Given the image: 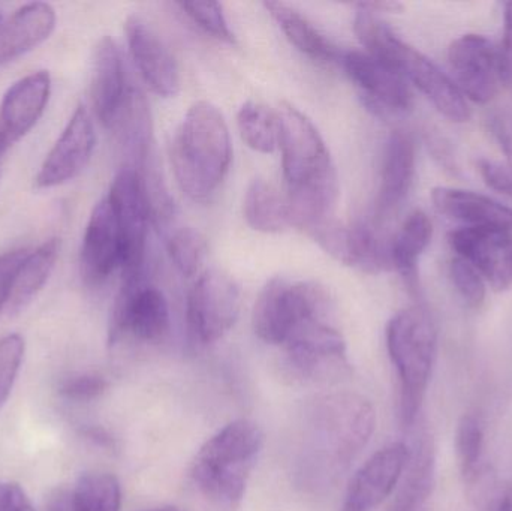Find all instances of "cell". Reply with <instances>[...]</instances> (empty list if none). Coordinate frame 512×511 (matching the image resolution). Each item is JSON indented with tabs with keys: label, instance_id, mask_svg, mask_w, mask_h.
Listing matches in <instances>:
<instances>
[{
	"label": "cell",
	"instance_id": "cell-1",
	"mask_svg": "<svg viewBox=\"0 0 512 511\" xmlns=\"http://www.w3.org/2000/svg\"><path fill=\"white\" fill-rule=\"evenodd\" d=\"M276 114L292 227L309 231L334 218L339 198L336 167L324 138L306 114L288 102H280Z\"/></svg>",
	"mask_w": 512,
	"mask_h": 511
},
{
	"label": "cell",
	"instance_id": "cell-2",
	"mask_svg": "<svg viewBox=\"0 0 512 511\" xmlns=\"http://www.w3.org/2000/svg\"><path fill=\"white\" fill-rule=\"evenodd\" d=\"M375 426L373 405L355 393L310 402L301 425V476L310 486L330 485L369 444Z\"/></svg>",
	"mask_w": 512,
	"mask_h": 511
},
{
	"label": "cell",
	"instance_id": "cell-3",
	"mask_svg": "<svg viewBox=\"0 0 512 511\" xmlns=\"http://www.w3.org/2000/svg\"><path fill=\"white\" fill-rule=\"evenodd\" d=\"M231 159L233 144L224 114L207 101L192 105L171 147V162L182 191L192 200H206L224 182Z\"/></svg>",
	"mask_w": 512,
	"mask_h": 511
},
{
	"label": "cell",
	"instance_id": "cell-4",
	"mask_svg": "<svg viewBox=\"0 0 512 511\" xmlns=\"http://www.w3.org/2000/svg\"><path fill=\"white\" fill-rule=\"evenodd\" d=\"M264 446V432L248 419L234 420L206 441L192 462L198 491L222 511L242 504Z\"/></svg>",
	"mask_w": 512,
	"mask_h": 511
},
{
	"label": "cell",
	"instance_id": "cell-5",
	"mask_svg": "<svg viewBox=\"0 0 512 511\" xmlns=\"http://www.w3.org/2000/svg\"><path fill=\"white\" fill-rule=\"evenodd\" d=\"M354 32L367 53L387 63L406 81L414 84L442 116L451 122H468L471 110L453 78L448 77L426 54L406 44L378 15L358 9L354 17Z\"/></svg>",
	"mask_w": 512,
	"mask_h": 511
},
{
	"label": "cell",
	"instance_id": "cell-6",
	"mask_svg": "<svg viewBox=\"0 0 512 511\" xmlns=\"http://www.w3.org/2000/svg\"><path fill=\"white\" fill-rule=\"evenodd\" d=\"M387 348L400 383V419L412 425L420 413L438 351V333L421 308L397 312L387 326Z\"/></svg>",
	"mask_w": 512,
	"mask_h": 511
},
{
	"label": "cell",
	"instance_id": "cell-7",
	"mask_svg": "<svg viewBox=\"0 0 512 511\" xmlns=\"http://www.w3.org/2000/svg\"><path fill=\"white\" fill-rule=\"evenodd\" d=\"M328 308L330 299L321 285L273 278L256 299L252 323L261 341L285 345L301 327L325 320Z\"/></svg>",
	"mask_w": 512,
	"mask_h": 511
},
{
	"label": "cell",
	"instance_id": "cell-8",
	"mask_svg": "<svg viewBox=\"0 0 512 511\" xmlns=\"http://www.w3.org/2000/svg\"><path fill=\"white\" fill-rule=\"evenodd\" d=\"M242 291L236 279L224 270L201 273L188 296V326L200 345L224 338L239 320Z\"/></svg>",
	"mask_w": 512,
	"mask_h": 511
},
{
	"label": "cell",
	"instance_id": "cell-9",
	"mask_svg": "<svg viewBox=\"0 0 512 511\" xmlns=\"http://www.w3.org/2000/svg\"><path fill=\"white\" fill-rule=\"evenodd\" d=\"M107 200L110 201L122 237L123 258L120 272L123 282L140 281L143 279L147 233L152 221L143 183L135 168L128 165L116 174Z\"/></svg>",
	"mask_w": 512,
	"mask_h": 511
},
{
	"label": "cell",
	"instance_id": "cell-10",
	"mask_svg": "<svg viewBox=\"0 0 512 511\" xmlns=\"http://www.w3.org/2000/svg\"><path fill=\"white\" fill-rule=\"evenodd\" d=\"M170 327V306L159 288L146 284L143 279L123 282L111 315L110 345L125 339L141 344H159L167 338Z\"/></svg>",
	"mask_w": 512,
	"mask_h": 511
},
{
	"label": "cell",
	"instance_id": "cell-11",
	"mask_svg": "<svg viewBox=\"0 0 512 511\" xmlns=\"http://www.w3.org/2000/svg\"><path fill=\"white\" fill-rule=\"evenodd\" d=\"M292 374L312 383H330L351 372L345 339L325 320L301 327L283 345Z\"/></svg>",
	"mask_w": 512,
	"mask_h": 511
},
{
	"label": "cell",
	"instance_id": "cell-12",
	"mask_svg": "<svg viewBox=\"0 0 512 511\" xmlns=\"http://www.w3.org/2000/svg\"><path fill=\"white\" fill-rule=\"evenodd\" d=\"M448 63L454 75V83L465 98L487 104L498 93V48L486 36L468 33L451 42Z\"/></svg>",
	"mask_w": 512,
	"mask_h": 511
},
{
	"label": "cell",
	"instance_id": "cell-13",
	"mask_svg": "<svg viewBox=\"0 0 512 511\" xmlns=\"http://www.w3.org/2000/svg\"><path fill=\"white\" fill-rule=\"evenodd\" d=\"M96 146L95 126L84 105H78L35 177L36 189H53L83 173Z\"/></svg>",
	"mask_w": 512,
	"mask_h": 511
},
{
	"label": "cell",
	"instance_id": "cell-14",
	"mask_svg": "<svg viewBox=\"0 0 512 511\" xmlns=\"http://www.w3.org/2000/svg\"><path fill=\"white\" fill-rule=\"evenodd\" d=\"M340 65L360 89L367 107L378 114L405 113L411 110L414 96L408 81L387 63L367 51H343Z\"/></svg>",
	"mask_w": 512,
	"mask_h": 511
},
{
	"label": "cell",
	"instance_id": "cell-15",
	"mask_svg": "<svg viewBox=\"0 0 512 511\" xmlns=\"http://www.w3.org/2000/svg\"><path fill=\"white\" fill-rule=\"evenodd\" d=\"M310 236L334 260L367 272L390 269V242L367 224L343 225L336 219L310 230Z\"/></svg>",
	"mask_w": 512,
	"mask_h": 511
},
{
	"label": "cell",
	"instance_id": "cell-16",
	"mask_svg": "<svg viewBox=\"0 0 512 511\" xmlns=\"http://www.w3.org/2000/svg\"><path fill=\"white\" fill-rule=\"evenodd\" d=\"M448 243L457 257L471 263L493 290L505 291L511 287V231L462 227L451 231Z\"/></svg>",
	"mask_w": 512,
	"mask_h": 511
},
{
	"label": "cell",
	"instance_id": "cell-17",
	"mask_svg": "<svg viewBox=\"0 0 512 511\" xmlns=\"http://www.w3.org/2000/svg\"><path fill=\"white\" fill-rule=\"evenodd\" d=\"M411 453L403 443L376 452L349 483L340 511H373L396 489L408 467Z\"/></svg>",
	"mask_w": 512,
	"mask_h": 511
},
{
	"label": "cell",
	"instance_id": "cell-18",
	"mask_svg": "<svg viewBox=\"0 0 512 511\" xmlns=\"http://www.w3.org/2000/svg\"><path fill=\"white\" fill-rule=\"evenodd\" d=\"M50 95L48 71L30 72L6 90L0 102V152L3 155L32 131L44 114Z\"/></svg>",
	"mask_w": 512,
	"mask_h": 511
},
{
	"label": "cell",
	"instance_id": "cell-19",
	"mask_svg": "<svg viewBox=\"0 0 512 511\" xmlns=\"http://www.w3.org/2000/svg\"><path fill=\"white\" fill-rule=\"evenodd\" d=\"M129 53L153 93L162 98H173L179 93L180 71L176 59L158 33L137 15L125 24Z\"/></svg>",
	"mask_w": 512,
	"mask_h": 511
},
{
	"label": "cell",
	"instance_id": "cell-20",
	"mask_svg": "<svg viewBox=\"0 0 512 511\" xmlns=\"http://www.w3.org/2000/svg\"><path fill=\"white\" fill-rule=\"evenodd\" d=\"M134 87L122 51L113 38L104 36L96 45L93 56L90 96L96 117L105 128L113 131Z\"/></svg>",
	"mask_w": 512,
	"mask_h": 511
},
{
	"label": "cell",
	"instance_id": "cell-21",
	"mask_svg": "<svg viewBox=\"0 0 512 511\" xmlns=\"http://www.w3.org/2000/svg\"><path fill=\"white\" fill-rule=\"evenodd\" d=\"M122 237L107 197L102 198L87 222L81 245V273L87 284L102 285L122 269Z\"/></svg>",
	"mask_w": 512,
	"mask_h": 511
},
{
	"label": "cell",
	"instance_id": "cell-22",
	"mask_svg": "<svg viewBox=\"0 0 512 511\" xmlns=\"http://www.w3.org/2000/svg\"><path fill=\"white\" fill-rule=\"evenodd\" d=\"M436 212L466 228L512 231V207L465 189L438 186L432 191Z\"/></svg>",
	"mask_w": 512,
	"mask_h": 511
},
{
	"label": "cell",
	"instance_id": "cell-23",
	"mask_svg": "<svg viewBox=\"0 0 512 511\" xmlns=\"http://www.w3.org/2000/svg\"><path fill=\"white\" fill-rule=\"evenodd\" d=\"M56 11L44 2L27 3L0 29V66L47 41L56 27Z\"/></svg>",
	"mask_w": 512,
	"mask_h": 511
},
{
	"label": "cell",
	"instance_id": "cell-24",
	"mask_svg": "<svg viewBox=\"0 0 512 511\" xmlns=\"http://www.w3.org/2000/svg\"><path fill=\"white\" fill-rule=\"evenodd\" d=\"M415 177V144L406 132L396 131L385 144L379 183L378 212H393L408 197Z\"/></svg>",
	"mask_w": 512,
	"mask_h": 511
},
{
	"label": "cell",
	"instance_id": "cell-25",
	"mask_svg": "<svg viewBox=\"0 0 512 511\" xmlns=\"http://www.w3.org/2000/svg\"><path fill=\"white\" fill-rule=\"evenodd\" d=\"M264 6L286 39L301 53L322 62H340L343 50L319 32L306 15L283 2H264Z\"/></svg>",
	"mask_w": 512,
	"mask_h": 511
},
{
	"label": "cell",
	"instance_id": "cell-26",
	"mask_svg": "<svg viewBox=\"0 0 512 511\" xmlns=\"http://www.w3.org/2000/svg\"><path fill=\"white\" fill-rule=\"evenodd\" d=\"M433 225L424 212L411 213L390 240V264L411 287L417 282L418 261L432 242Z\"/></svg>",
	"mask_w": 512,
	"mask_h": 511
},
{
	"label": "cell",
	"instance_id": "cell-27",
	"mask_svg": "<svg viewBox=\"0 0 512 511\" xmlns=\"http://www.w3.org/2000/svg\"><path fill=\"white\" fill-rule=\"evenodd\" d=\"M243 215L249 227L259 233H283L292 227L285 194L262 179H255L246 189Z\"/></svg>",
	"mask_w": 512,
	"mask_h": 511
},
{
	"label": "cell",
	"instance_id": "cell-28",
	"mask_svg": "<svg viewBox=\"0 0 512 511\" xmlns=\"http://www.w3.org/2000/svg\"><path fill=\"white\" fill-rule=\"evenodd\" d=\"M59 257V242L56 239L47 240L35 251L27 252L15 273L11 297H9V311L18 312L32 302L33 297L44 288L56 267Z\"/></svg>",
	"mask_w": 512,
	"mask_h": 511
},
{
	"label": "cell",
	"instance_id": "cell-29",
	"mask_svg": "<svg viewBox=\"0 0 512 511\" xmlns=\"http://www.w3.org/2000/svg\"><path fill=\"white\" fill-rule=\"evenodd\" d=\"M71 504L74 511H120L119 480L108 473L84 474L71 491Z\"/></svg>",
	"mask_w": 512,
	"mask_h": 511
},
{
	"label": "cell",
	"instance_id": "cell-30",
	"mask_svg": "<svg viewBox=\"0 0 512 511\" xmlns=\"http://www.w3.org/2000/svg\"><path fill=\"white\" fill-rule=\"evenodd\" d=\"M242 140L259 153H273L279 147V119L276 111L259 102L248 101L237 114Z\"/></svg>",
	"mask_w": 512,
	"mask_h": 511
},
{
	"label": "cell",
	"instance_id": "cell-31",
	"mask_svg": "<svg viewBox=\"0 0 512 511\" xmlns=\"http://www.w3.org/2000/svg\"><path fill=\"white\" fill-rule=\"evenodd\" d=\"M167 248L174 267L183 276L192 278L200 275L209 252L203 233L192 227L179 228L171 234Z\"/></svg>",
	"mask_w": 512,
	"mask_h": 511
},
{
	"label": "cell",
	"instance_id": "cell-32",
	"mask_svg": "<svg viewBox=\"0 0 512 511\" xmlns=\"http://www.w3.org/2000/svg\"><path fill=\"white\" fill-rule=\"evenodd\" d=\"M432 488L433 459L429 453H421L390 511H426Z\"/></svg>",
	"mask_w": 512,
	"mask_h": 511
},
{
	"label": "cell",
	"instance_id": "cell-33",
	"mask_svg": "<svg viewBox=\"0 0 512 511\" xmlns=\"http://www.w3.org/2000/svg\"><path fill=\"white\" fill-rule=\"evenodd\" d=\"M484 449V432L474 416H463L457 426L456 452L460 470L466 479L477 476Z\"/></svg>",
	"mask_w": 512,
	"mask_h": 511
},
{
	"label": "cell",
	"instance_id": "cell-34",
	"mask_svg": "<svg viewBox=\"0 0 512 511\" xmlns=\"http://www.w3.org/2000/svg\"><path fill=\"white\" fill-rule=\"evenodd\" d=\"M179 8L206 33L219 41L234 44L236 36L228 24L221 3L216 2H179Z\"/></svg>",
	"mask_w": 512,
	"mask_h": 511
},
{
	"label": "cell",
	"instance_id": "cell-35",
	"mask_svg": "<svg viewBox=\"0 0 512 511\" xmlns=\"http://www.w3.org/2000/svg\"><path fill=\"white\" fill-rule=\"evenodd\" d=\"M24 338L18 333L0 339V408L8 401L23 362Z\"/></svg>",
	"mask_w": 512,
	"mask_h": 511
},
{
	"label": "cell",
	"instance_id": "cell-36",
	"mask_svg": "<svg viewBox=\"0 0 512 511\" xmlns=\"http://www.w3.org/2000/svg\"><path fill=\"white\" fill-rule=\"evenodd\" d=\"M450 276L459 296L471 308H480L486 300V281L478 270L463 258L451 261Z\"/></svg>",
	"mask_w": 512,
	"mask_h": 511
},
{
	"label": "cell",
	"instance_id": "cell-37",
	"mask_svg": "<svg viewBox=\"0 0 512 511\" xmlns=\"http://www.w3.org/2000/svg\"><path fill=\"white\" fill-rule=\"evenodd\" d=\"M107 389V380L102 375L78 374L63 381L60 395L72 402H92L101 398Z\"/></svg>",
	"mask_w": 512,
	"mask_h": 511
},
{
	"label": "cell",
	"instance_id": "cell-38",
	"mask_svg": "<svg viewBox=\"0 0 512 511\" xmlns=\"http://www.w3.org/2000/svg\"><path fill=\"white\" fill-rule=\"evenodd\" d=\"M478 170L489 188L512 198V170L508 165L490 161V159H481L478 162Z\"/></svg>",
	"mask_w": 512,
	"mask_h": 511
},
{
	"label": "cell",
	"instance_id": "cell-39",
	"mask_svg": "<svg viewBox=\"0 0 512 511\" xmlns=\"http://www.w3.org/2000/svg\"><path fill=\"white\" fill-rule=\"evenodd\" d=\"M26 254V249H18V251L6 252V254L0 255V311L8 306L15 273H17L18 267H20Z\"/></svg>",
	"mask_w": 512,
	"mask_h": 511
},
{
	"label": "cell",
	"instance_id": "cell-40",
	"mask_svg": "<svg viewBox=\"0 0 512 511\" xmlns=\"http://www.w3.org/2000/svg\"><path fill=\"white\" fill-rule=\"evenodd\" d=\"M504 21V38L498 48L499 74L501 83L512 87V2L505 5Z\"/></svg>",
	"mask_w": 512,
	"mask_h": 511
},
{
	"label": "cell",
	"instance_id": "cell-41",
	"mask_svg": "<svg viewBox=\"0 0 512 511\" xmlns=\"http://www.w3.org/2000/svg\"><path fill=\"white\" fill-rule=\"evenodd\" d=\"M0 511H35L23 489L15 483L0 482Z\"/></svg>",
	"mask_w": 512,
	"mask_h": 511
},
{
	"label": "cell",
	"instance_id": "cell-42",
	"mask_svg": "<svg viewBox=\"0 0 512 511\" xmlns=\"http://www.w3.org/2000/svg\"><path fill=\"white\" fill-rule=\"evenodd\" d=\"M493 135L501 144L508 159V167L512 170V114L498 113L490 120Z\"/></svg>",
	"mask_w": 512,
	"mask_h": 511
},
{
	"label": "cell",
	"instance_id": "cell-43",
	"mask_svg": "<svg viewBox=\"0 0 512 511\" xmlns=\"http://www.w3.org/2000/svg\"><path fill=\"white\" fill-rule=\"evenodd\" d=\"M354 6L375 15L378 12H399L403 9L402 3L399 2H361L355 3Z\"/></svg>",
	"mask_w": 512,
	"mask_h": 511
},
{
	"label": "cell",
	"instance_id": "cell-44",
	"mask_svg": "<svg viewBox=\"0 0 512 511\" xmlns=\"http://www.w3.org/2000/svg\"><path fill=\"white\" fill-rule=\"evenodd\" d=\"M47 511H74L71 504V491L59 489L48 500Z\"/></svg>",
	"mask_w": 512,
	"mask_h": 511
},
{
	"label": "cell",
	"instance_id": "cell-45",
	"mask_svg": "<svg viewBox=\"0 0 512 511\" xmlns=\"http://www.w3.org/2000/svg\"><path fill=\"white\" fill-rule=\"evenodd\" d=\"M493 511H512V495H502V497L499 498L498 503H496L495 510Z\"/></svg>",
	"mask_w": 512,
	"mask_h": 511
},
{
	"label": "cell",
	"instance_id": "cell-46",
	"mask_svg": "<svg viewBox=\"0 0 512 511\" xmlns=\"http://www.w3.org/2000/svg\"><path fill=\"white\" fill-rule=\"evenodd\" d=\"M146 511H182L180 509H177V507L173 506H165V507H156V509H150Z\"/></svg>",
	"mask_w": 512,
	"mask_h": 511
},
{
	"label": "cell",
	"instance_id": "cell-47",
	"mask_svg": "<svg viewBox=\"0 0 512 511\" xmlns=\"http://www.w3.org/2000/svg\"><path fill=\"white\" fill-rule=\"evenodd\" d=\"M3 158H5V155H3L2 152H0V167H2Z\"/></svg>",
	"mask_w": 512,
	"mask_h": 511
},
{
	"label": "cell",
	"instance_id": "cell-48",
	"mask_svg": "<svg viewBox=\"0 0 512 511\" xmlns=\"http://www.w3.org/2000/svg\"><path fill=\"white\" fill-rule=\"evenodd\" d=\"M2 26H3V18H2V15H0V29H2Z\"/></svg>",
	"mask_w": 512,
	"mask_h": 511
}]
</instances>
